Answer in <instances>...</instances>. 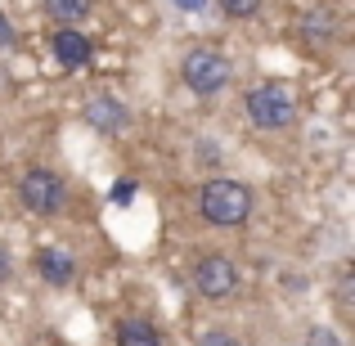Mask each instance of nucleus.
<instances>
[{"label": "nucleus", "mask_w": 355, "mask_h": 346, "mask_svg": "<svg viewBox=\"0 0 355 346\" xmlns=\"http://www.w3.org/2000/svg\"><path fill=\"white\" fill-rule=\"evenodd\" d=\"M252 207H257V198H252V189L239 184V180H207L198 189V211H202L207 225H220V230L248 225Z\"/></svg>", "instance_id": "f257e3e1"}, {"label": "nucleus", "mask_w": 355, "mask_h": 346, "mask_svg": "<svg viewBox=\"0 0 355 346\" xmlns=\"http://www.w3.org/2000/svg\"><path fill=\"white\" fill-rule=\"evenodd\" d=\"M243 113H248V121L257 130H288L297 121V95L284 81H261V86L248 90Z\"/></svg>", "instance_id": "f03ea898"}, {"label": "nucleus", "mask_w": 355, "mask_h": 346, "mask_svg": "<svg viewBox=\"0 0 355 346\" xmlns=\"http://www.w3.org/2000/svg\"><path fill=\"white\" fill-rule=\"evenodd\" d=\"M18 207L32 216H59L68 207V180L50 166H32L18 175Z\"/></svg>", "instance_id": "7ed1b4c3"}, {"label": "nucleus", "mask_w": 355, "mask_h": 346, "mask_svg": "<svg viewBox=\"0 0 355 346\" xmlns=\"http://www.w3.org/2000/svg\"><path fill=\"white\" fill-rule=\"evenodd\" d=\"M180 77H184V86H189L198 99H211V95H220V90L230 86L234 68H230V59H225L220 50H211V45H198V50L184 54Z\"/></svg>", "instance_id": "20e7f679"}, {"label": "nucleus", "mask_w": 355, "mask_h": 346, "mask_svg": "<svg viewBox=\"0 0 355 346\" xmlns=\"http://www.w3.org/2000/svg\"><path fill=\"white\" fill-rule=\"evenodd\" d=\"M193 288H198L207 302H220L239 288V266L225 257V252H202L193 261Z\"/></svg>", "instance_id": "39448f33"}, {"label": "nucleus", "mask_w": 355, "mask_h": 346, "mask_svg": "<svg viewBox=\"0 0 355 346\" xmlns=\"http://www.w3.org/2000/svg\"><path fill=\"white\" fill-rule=\"evenodd\" d=\"M81 117H86V126L99 130V135H117V130L130 126V108L121 104L117 95H90L86 104H81Z\"/></svg>", "instance_id": "423d86ee"}, {"label": "nucleus", "mask_w": 355, "mask_h": 346, "mask_svg": "<svg viewBox=\"0 0 355 346\" xmlns=\"http://www.w3.org/2000/svg\"><path fill=\"white\" fill-rule=\"evenodd\" d=\"M36 275L50 288H72L77 284V261H72L68 248H41L36 252Z\"/></svg>", "instance_id": "0eeeda50"}, {"label": "nucleus", "mask_w": 355, "mask_h": 346, "mask_svg": "<svg viewBox=\"0 0 355 346\" xmlns=\"http://www.w3.org/2000/svg\"><path fill=\"white\" fill-rule=\"evenodd\" d=\"M50 50H54V59H59V68H68V72L90 63V41L77 32V27H59L54 41H50Z\"/></svg>", "instance_id": "6e6552de"}, {"label": "nucleus", "mask_w": 355, "mask_h": 346, "mask_svg": "<svg viewBox=\"0 0 355 346\" xmlns=\"http://www.w3.org/2000/svg\"><path fill=\"white\" fill-rule=\"evenodd\" d=\"M302 36H306L311 45H329L333 36H338V14H333L329 5L306 9V14H302Z\"/></svg>", "instance_id": "1a4fd4ad"}, {"label": "nucleus", "mask_w": 355, "mask_h": 346, "mask_svg": "<svg viewBox=\"0 0 355 346\" xmlns=\"http://www.w3.org/2000/svg\"><path fill=\"white\" fill-rule=\"evenodd\" d=\"M117 346H166L162 342V329L153 320H121L117 333H113Z\"/></svg>", "instance_id": "9d476101"}, {"label": "nucleus", "mask_w": 355, "mask_h": 346, "mask_svg": "<svg viewBox=\"0 0 355 346\" xmlns=\"http://www.w3.org/2000/svg\"><path fill=\"white\" fill-rule=\"evenodd\" d=\"M90 9H95V0H45V14H50L59 27H77Z\"/></svg>", "instance_id": "9b49d317"}, {"label": "nucleus", "mask_w": 355, "mask_h": 346, "mask_svg": "<svg viewBox=\"0 0 355 346\" xmlns=\"http://www.w3.org/2000/svg\"><path fill=\"white\" fill-rule=\"evenodd\" d=\"M220 9H225L230 18H257L261 14V0H220Z\"/></svg>", "instance_id": "f8f14e48"}, {"label": "nucleus", "mask_w": 355, "mask_h": 346, "mask_svg": "<svg viewBox=\"0 0 355 346\" xmlns=\"http://www.w3.org/2000/svg\"><path fill=\"white\" fill-rule=\"evenodd\" d=\"M198 346H243V342L230 329H211V333H202V338H198Z\"/></svg>", "instance_id": "ddd939ff"}, {"label": "nucleus", "mask_w": 355, "mask_h": 346, "mask_svg": "<svg viewBox=\"0 0 355 346\" xmlns=\"http://www.w3.org/2000/svg\"><path fill=\"white\" fill-rule=\"evenodd\" d=\"M130 198H135V180H117L113 193H108V202H113V207H126Z\"/></svg>", "instance_id": "4468645a"}, {"label": "nucleus", "mask_w": 355, "mask_h": 346, "mask_svg": "<svg viewBox=\"0 0 355 346\" xmlns=\"http://www.w3.org/2000/svg\"><path fill=\"white\" fill-rule=\"evenodd\" d=\"M306 346H342V338L333 329H311L306 333Z\"/></svg>", "instance_id": "2eb2a0df"}, {"label": "nucleus", "mask_w": 355, "mask_h": 346, "mask_svg": "<svg viewBox=\"0 0 355 346\" xmlns=\"http://www.w3.org/2000/svg\"><path fill=\"white\" fill-rule=\"evenodd\" d=\"M9 45H14V23L0 14V50H9Z\"/></svg>", "instance_id": "dca6fc26"}, {"label": "nucleus", "mask_w": 355, "mask_h": 346, "mask_svg": "<svg viewBox=\"0 0 355 346\" xmlns=\"http://www.w3.org/2000/svg\"><path fill=\"white\" fill-rule=\"evenodd\" d=\"M175 9H184V14H198V9H207V0H171Z\"/></svg>", "instance_id": "f3484780"}, {"label": "nucleus", "mask_w": 355, "mask_h": 346, "mask_svg": "<svg viewBox=\"0 0 355 346\" xmlns=\"http://www.w3.org/2000/svg\"><path fill=\"white\" fill-rule=\"evenodd\" d=\"M9 270H14V266H9V252H0V284L9 279Z\"/></svg>", "instance_id": "a211bd4d"}]
</instances>
